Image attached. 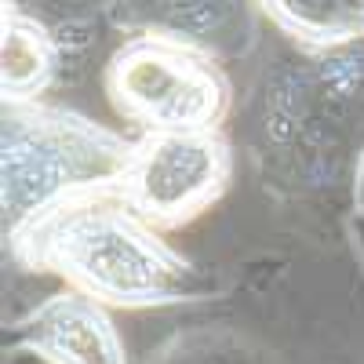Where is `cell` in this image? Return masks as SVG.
Returning a JSON list of instances; mask_svg holds the SVG:
<instances>
[{
    "label": "cell",
    "mask_w": 364,
    "mask_h": 364,
    "mask_svg": "<svg viewBox=\"0 0 364 364\" xmlns=\"http://www.w3.org/2000/svg\"><path fill=\"white\" fill-rule=\"evenodd\" d=\"M4 208L8 233L73 197L117 190L132 149L117 135L73 109L44 106L41 99L4 102Z\"/></svg>",
    "instance_id": "obj_2"
},
{
    "label": "cell",
    "mask_w": 364,
    "mask_h": 364,
    "mask_svg": "<svg viewBox=\"0 0 364 364\" xmlns=\"http://www.w3.org/2000/svg\"><path fill=\"white\" fill-rule=\"evenodd\" d=\"M106 99L142 135L215 132L230 84L215 58L161 37H128L106 63Z\"/></svg>",
    "instance_id": "obj_3"
},
{
    "label": "cell",
    "mask_w": 364,
    "mask_h": 364,
    "mask_svg": "<svg viewBox=\"0 0 364 364\" xmlns=\"http://www.w3.org/2000/svg\"><path fill=\"white\" fill-rule=\"evenodd\" d=\"M15 339L48 364H128L106 306L73 288L29 310L15 328Z\"/></svg>",
    "instance_id": "obj_6"
},
{
    "label": "cell",
    "mask_w": 364,
    "mask_h": 364,
    "mask_svg": "<svg viewBox=\"0 0 364 364\" xmlns=\"http://www.w3.org/2000/svg\"><path fill=\"white\" fill-rule=\"evenodd\" d=\"M8 240L18 262L55 273L102 306H171L200 291L197 269L164 245L157 226L120 190L73 197L8 233Z\"/></svg>",
    "instance_id": "obj_1"
},
{
    "label": "cell",
    "mask_w": 364,
    "mask_h": 364,
    "mask_svg": "<svg viewBox=\"0 0 364 364\" xmlns=\"http://www.w3.org/2000/svg\"><path fill=\"white\" fill-rule=\"evenodd\" d=\"M284 37L314 51H343L364 41V0H259Z\"/></svg>",
    "instance_id": "obj_8"
},
{
    "label": "cell",
    "mask_w": 364,
    "mask_h": 364,
    "mask_svg": "<svg viewBox=\"0 0 364 364\" xmlns=\"http://www.w3.org/2000/svg\"><path fill=\"white\" fill-rule=\"evenodd\" d=\"M55 70H58V48L51 29L4 0V22H0V87H4V102L41 99L55 80Z\"/></svg>",
    "instance_id": "obj_7"
},
{
    "label": "cell",
    "mask_w": 364,
    "mask_h": 364,
    "mask_svg": "<svg viewBox=\"0 0 364 364\" xmlns=\"http://www.w3.org/2000/svg\"><path fill=\"white\" fill-rule=\"evenodd\" d=\"M230 171L233 157L219 132H157L135 142L117 190L146 223L175 230L223 197Z\"/></svg>",
    "instance_id": "obj_4"
},
{
    "label": "cell",
    "mask_w": 364,
    "mask_h": 364,
    "mask_svg": "<svg viewBox=\"0 0 364 364\" xmlns=\"http://www.w3.org/2000/svg\"><path fill=\"white\" fill-rule=\"evenodd\" d=\"M259 0H113L132 37H161L215 63L240 58L259 37Z\"/></svg>",
    "instance_id": "obj_5"
}]
</instances>
